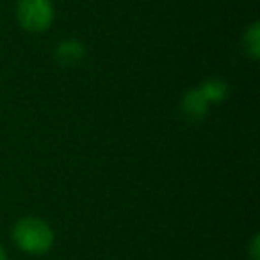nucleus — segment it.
<instances>
[{
	"label": "nucleus",
	"instance_id": "f257e3e1",
	"mask_svg": "<svg viewBox=\"0 0 260 260\" xmlns=\"http://www.w3.org/2000/svg\"><path fill=\"white\" fill-rule=\"evenodd\" d=\"M13 241L25 253L43 255L54 244V232L47 221L29 216L13 226Z\"/></svg>",
	"mask_w": 260,
	"mask_h": 260
},
{
	"label": "nucleus",
	"instance_id": "423d86ee",
	"mask_svg": "<svg viewBox=\"0 0 260 260\" xmlns=\"http://www.w3.org/2000/svg\"><path fill=\"white\" fill-rule=\"evenodd\" d=\"M226 84L221 82V80H209V82H205V86L202 87V93L205 94V98L209 102H219L223 100L224 96H226Z\"/></svg>",
	"mask_w": 260,
	"mask_h": 260
},
{
	"label": "nucleus",
	"instance_id": "20e7f679",
	"mask_svg": "<svg viewBox=\"0 0 260 260\" xmlns=\"http://www.w3.org/2000/svg\"><path fill=\"white\" fill-rule=\"evenodd\" d=\"M207 105H209V100H207L205 94L202 93V89L191 91V93L185 94L184 111L187 112L189 116H198V118H202L207 111Z\"/></svg>",
	"mask_w": 260,
	"mask_h": 260
},
{
	"label": "nucleus",
	"instance_id": "6e6552de",
	"mask_svg": "<svg viewBox=\"0 0 260 260\" xmlns=\"http://www.w3.org/2000/svg\"><path fill=\"white\" fill-rule=\"evenodd\" d=\"M0 260H8V255H6V251H4L2 246H0Z\"/></svg>",
	"mask_w": 260,
	"mask_h": 260
},
{
	"label": "nucleus",
	"instance_id": "f03ea898",
	"mask_svg": "<svg viewBox=\"0 0 260 260\" xmlns=\"http://www.w3.org/2000/svg\"><path fill=\"white\" fill-rule=\"evenodd\" d=\"M16 18L29 32H45L54 22V6L50 0H18Z\"/></svg>",
	"mask_w": 260,
	"mask_h": 260
},
{
	"label": "nucleus",
	"instance_id": "0eeeda50",
	"mask_svg": "<svg viewBox=\"0 0 260 260\" xmlns=\"http://www.w3.org/2000/svg\"><path fill=\"white\" fill-rule=\"evenodd\" d=\"M249 256L251 260H258L260 258V253H258V235H255L251 241V248H249Z\"/></svg>",
	"mask_w": 260,
	"mask_h": 260
},
{
	"label": "nucleus",
	"instance_id": "7ed1b4c3",
	"mask_svg": "<svg viewBox=\"0 0 260 260\" xmlns=\"http://www.w3.org/2000/svg\"><path fill=\"white\" fill-rule=\"evenodd\" d=\"M55 57H57L59 62L62 64H68V66H73L77 62H80V59L84 57V47L79 43V41H64L57 47L55 50Z\"/></svg>",
	"mask_w": 260,
	"mask_h": 260
},
{
	"label": "nucleus",
	"instance_id": "39448f33",
	"mask_svg": "<svg viewBox=\"0 0 260 260\" xmlns=\"http://www.w3.org/2000/svg\"><path fill=\"white\" fill-rule=\"evenodd\" d=\"M244 50L251 59H258L260 54V25L253 23L244 34Z\"/></svg>",
	"mask_w": 260,
	"mask_h": 260
}]
</instances>
